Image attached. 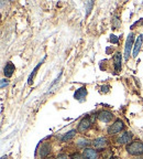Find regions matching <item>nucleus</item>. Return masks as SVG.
Returning <instances> with one entry per match:
<instances>
[{"label":"nucleus","mask_w":143,"mask_h":159,"mask_svg":"<svg viewBox=\"0 0 143 159\" xmlns=\"http://www.w3.org/2000/svg\"><path fill=\"white\" fill-rule=\"evenodd\" d=\"M72 159H84L80 154H73L72 155Z\"/></svg>","instance_id":"obj_18"},{"label":"nucleus","mask_w":143,"mask_h":159,"mask_svg":"<svg viewBox=\"0 0 143 159\" xmlns=\"http://www.w3.org/2000/svg\"><path fill=\"white\" fill-rule=\"evenodd\" d=\"M84 157H85V159H96L97 152L95 149L87 148V149H85V152H84Z\"/></svg>","instance_id":"obj_13"},{"label":"nucleus","mask_w":143,"mask_h":159,"mask_svg":"<svg viewBox=\"0 0 143 159\" xmlns=\"http://www.w3.org/2000/svg\"><path fill=\"white\" fill-rule=\"evenodd\" d=\"M50 150H51L50 144L49 143H44V144L41 146V149H40V156H41V158H45V157L50 154Z\"/></svg>","instance_id":"obj_10"},{"label":"nucleus","mask_w":143,"mask_h":159,"mask_svg":"<svg viewBox=\"0 0 143 159\" xmlns=\"http://www.w3.org/2000/svg\"><path fill=\"white\" fill-rule=\"evenodd\" d=\"M124 128V122H122V120H120V119H118V120H116V122H115L114 124L111 125V126L108 128V134H111V135L117 134V133L121 132Z\"/></svg>","instance_id":"obj_3"},{"label":"nucleus","mask_w":143,"mask_h":159,"mask_svg":"<svg viewBox=\"0 0 143 159\" xmlns=\"http://www.w3.org/2000/svg\"><path fill=\"white\" fill-rule=\"evenodd\" d=\"M102 89H104V93H107L109 89V86L107 85V86H101V92H102Z\"/></svg>","instance_id":"obj_20"},{"label":"nucleus","mask_w":143,"mask_h":159,"mask_svg":"<svg viewBox=\"0 0 143 159\" xmlns=\"http://www.w3.org/2000/svg\"><path fill=\"white\" fill-rule=\"evenodd\" d=\"M93 145H94L95 148H104L105 146L107 145V139L105 138V137H99V138H96L93 142Z\"/></svg>","instance_id":"obj_8"},{"label":"nucleus","mask_w":143,"mask_h":159,"mask_svg":"<svg viewBox=\"0 0 143 159\" xmlns=\"http://www.w3.org/2000/svg\"><path fill=\"white\" fill-rule=\"evenodd\" d=\"M127 152L132 156H142L143 155V144L139 140L133 142L127 146Z\"/></svg>","instance_id":"obj_1"},{"label":"nucleus","mask_w":143,"mask_h":159,"mask_svg":"<svg viewBox=\"0 0 143 159\" xmlns=\"http://www.w3.org/2000/svg\"><path fill=\"white\" fill-rule=\"evenodd\" d=\"M142 42H143V34H140L138 37V39H136V44H134V49H133V57H136V55H138L139 51H140L141 45H142Z\"/></svg>","instance_id":"obj_12"},{"label":"nucleus","mask_w":143,"mask_h":159,"mask_svg":"<svg viewBox=\"0 0 143 159\" xmlns=\"http://www.w3.org/2000/svg\"><path fill=\"white\" fill-rule=\"evenodd\" d=\"M86 95H87V89H86V87H85V86H83V87H80V89H78L76 92H75L74 97L76 99H78V101H81L83 98H85V97H86Z\"/></svg>","instance_id":"obj_9"},{"label":"nucleus","mask_w":143,"mask_h":159,"mask_svg":"<svg viewBox=\"0 0 143 159\" xmlns=\"http://www.w3.org/2000/svg\"><path fill=\"white\" fill-rule=\"evenodd\" d=\"M75 134H76V130H74V129H73V130H69L68 133H66V134L61 138V142H67V140H71V139L75 136Z\"/></svg>","instance_id":"obj_15"},{"label":"nucleus","mask_w":143,"mask_h":159,"mask_svg":"<svg viewBox=\"0 0 143 159\" xmlns=\"http://www.w3.org/2000/svg\"><path fill=\"white\" fill-rule=\"evenodd\" d=\"M44 60H45V57L42 60V61H41V62L39 63V64L37 65V66L34 67V70H33V71H32V73H31V74H30V76H29V80H28V84H30V85L32 84V80H33V77H34V75L37 74V70L40 69V66H41V65H42V63L44 62Z\"/></svg>","instance_id":"obj_14"},{"label":"nucleus","mask_w":143,"mask_h":159,"mask_svg":"<svg viewBox=\"0 0 143 159\" xmlns=\"http://www.w3.org/2000/svg\"><path fill=\"white\" fill-rule=\"evenodd\" d=\"M110 41H111V43H115V44H117V43H118V38H117L115 34H111L110 35Z\"/></svg>","instance_id":"obj_17"},{"label":"nucleus","mask_w":143,"mask_h":159,"mask_svg":"<svg viewBox=\"0 0 143 159\" xmlns=\"http://www.w3.org/2000/svg\"><path fill=\"white\" fill-rule=\"evenodd\" d=\"M1 159H7V157H6V156H3V157H2V158H1Z\"/></svg>","instance_id":"obj_23"},{"label":"nucleus","mask_w":143,"mask_h":159,"mask_svg":"<svg viewBox=\"0 0 143 159\" xmlns=\"http://www.w3.org/2000/svg\"><path fill=\"white\" fill-rule=\"evenodd\" d=\"M133 39H134V34L133 33H130L128 35V39H127L126 42V48H124V60L128 61L129 57L131 54V49H132V45H133Z\"/></svg>","instance_id":"obj_2"},{"label":"nucleus","mask_w":143,"mask_h":159,"mask_svg":"<svg viewBox=\"0 0 143 159\" xmlns=\"http://www.w3.org/2000/svg\"><path fill=\"white\" fill-rule=\"evenodd\" d=\"M13 72H15V65H13L12 62H8L7 64H6L5 69H3V73H5L6 77L12 76Z\"/></svg>","instance_id":"obj_7"},{"label":"nucleus","mask_w":143,"mask_h":159,"mask_svg":"<svg viewBox=\"0 0 143 159\" xmlns=\"http://www.w3.org/2000/svg\"><path fill=\"white\" fill-rule=\"evenodd\" d=\"M77 146L79 147V148H85V147H87L88 146L90 143H89V140L88 139H84V138H80V139H78L77 140Z\"/></svg>","instance_id":"obj_16"},{"label":"nucleus","mask_w":143,"mask_h":159,"mask_svg":"<svg viewBox=\"0 0 143 159\" xmlns=\"http://www.w3.org/2000/svg\"><path fill=\"white\" fill-rule=\"evenodd\" d=\"M131 139H132V134H131L130 132H126V133H124V134L121 135L118 139H117V142H118V144L124 145V144H128Z\"/></svg>","instance_id":"obj_6"},{"label":"nucleus","mask_w":143,"mask_h":159,"mask_svg":"<svg viewBox=\"0 0 143 159\" xmlns=\"http://www.w3.org/2000/svg\"><path fill=\"white\" fill-rule=\"evenodd\" d=\"M8 80H1V89H3L5 86H7L8 85Z\"/></svg>","instance_id":"obj_19"},{"label":"nucleus","mask_w":143,"mask_h":159,"mask_svg":"<svg viewBox=\"0 0 143 159\" xmlns=\"http://www.w3.org/2000/svg\"><path fill=\"white\" fill-rule=\"evenodd\" d=\"M114 62H115V70L116 73H119L121 70V53L117 52L114 57Z\"/></svg>","instance_id":"obj_11"},{"label":"nucleus","mask_w":143,"mask_h":159,"mask_svg":"<svg viewBox=\"0 0 143 159\" xmlns=\"http://www.w3.org/2000/svg\"><path fill=\"white\" fill-rule=\"evenodd\" d=\"M97 117H98V119L101 120V122L108 123L114 118V115H112V113L108 112V111H101V112H99L97 114Z\"/></svg>","instance_id":"obj_5"},{"label":"nucleus","mask_w":143,"mask_h":159,"mask_svg":"<svg viewBox=\"0 0 143 159\" xmlns=\"http://www.w3.org/2000/svg\"><path fill=\"white\" fill-rule=\"evenodd\" d=\"M91 118L90 117H86V118L81 119V122L78 125V132L79 133H85L89 127L91 126Z\"/></svg>","instance_id":"obj_4"},{"label":"nucleus","mask_w":143,"mask_h":159,"mask_svg":"<svg viewBox=\"0 0 143 159\" xmlns=\"http://www.w3.org/2000/svg\"><path fill=\"white\" fill-rule=\"evenodd\" d=\"M56 159H67V158H66V156H64V155H61V156H58Z\"/></svg>","instance_id":"obj_21"},{"label":"nucleus","mask_w":143,"mask_h":159,"mask_svg":"<svg viewBox=\"0 0 143 159\" xmlns=\"http://www.w3.org/2000/svg\"><path fill=\"white\" fill-rule=\"evenodd\" d=\"M136 159H143V156H139V157H138V158H136Z\"/></svg>","instance_id":"obj_22"}]
</instances>
